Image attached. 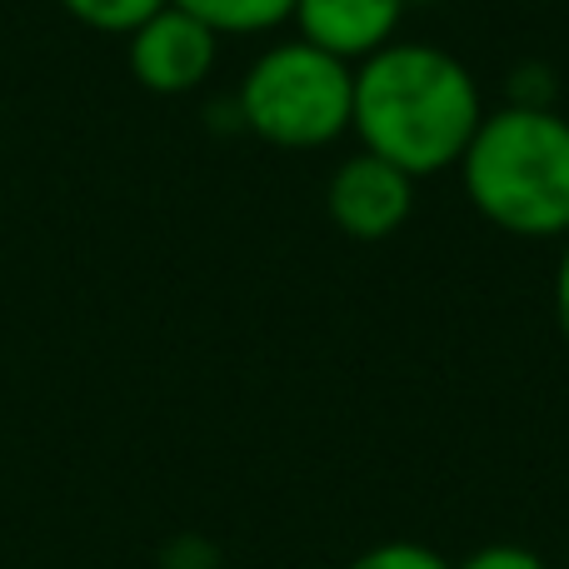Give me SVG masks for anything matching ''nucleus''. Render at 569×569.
Instances as JSON below:
<instances>
[{
  "instance_id": "f257e3e1",
  "label": "nucleus",
  "mask_w": 569,
  "mask_h": 569,
  "mask_svg": "<svg viewBox=\"0 0 569 569\" xmlns=\"http://www.w3.org/2000/svg\"><path fill=\"white\" fill-rule=\"evenodd\" d=\"M485 100L470 66L430 40H390L355 66L350 130L360 150L400 166L410 180L460 166Z\"/></svg>"
},
{
  "instance_id": "f03ea898",
  "label": "nucleus",
  "mask_w": 569,
  "mask_h": 569,
  "mask_svg": "<svg viewBox=\"0 0 569 569\" xmlns=\"http://www.w3.org/2000/svg\"><path fill=\"white\" fill-rule=\"evenodd\" d=\"M475 216L520 240L569 236V120L550 106L485 110L460 156Z\"/></svg>"
},
{
  "instance_id": "7ed1b4c3",
  "label": "nucleus",
  "mask_w": 569,
  "mask_h": 569,
  "mask_svg": "<svg viewBox=\"0 0 569 569\" xmlns=\"http://www.w3.org/2000/svg\"><path fill=\"white\" fill-rule=\"evenodd\" d=\"M240 126L256 130L266 146L320 150L350 130L355 110V66L325 56L310 40H280L240 80Z\"/></svg>"
},
{
  "instance_id": "20e7f679",
  "label": "nucleus",
  "mask_w": 569,
  "mask_h": 569,
  "mask_svg": "<svg viewBox=\"0 0 569 569\" xmlns=\"http://www.w3.org/2000/svg\"><path fill=\"white\" fill-rule=\"evenodd\" d=\"M126 40H130V76L150 96H190L196 86L210 80L220 56V36L180 6L156 10Z\"/></svg>"
},
{
  "instance_id": "39448f33",
  "label": "nucleus",
  "mask_w": 569,
  "mask_h": 569,
  "mask_svg": "<svg viewBox=\"0 0 569 569\" xmlns=\"http://www.w3.org/2000/svg\"><path fill=\"white\" fill-rule=\"evenodd\" d=\"M325 210L350 240H390L415 210V180L390 160L360 150L330 176Z\"/></svg>"
},
{
  "instance_id": "423d86ee",
  "label": "nucleus",
  "mask_w": 569,
  "mask_h": 569,
  "mask_svg": "<svg viewBox=\"0 0 569 569\" xmlns=\"http://www.w3.org/2000/svg\"><path fill=\"white\" fill-rule=\"evenodd\" d=\"M410 0H295V30L300 40L320 46L325 56H340L360 66L380 46H390Z\"/></svg>"
},
{
  "instance_id": "0eeeda50",
  "label": "nucleus",
  "mask_w": 569,
  "mask_h": 569,
  "mask_svg": "<svg viewBox=\"0 0 569 569\" xmlns=\"http://www.w3.org/2000/svg\"><path fill=\"white\" fill-rule=\"evenodd\" d=\"M206 20L216 36H266L295 16V0H170Z\"/></svg>"
},
{
  "instance_id": "6e6552de",
  "label": "nucleus",
  "mask_w": 569,
  "mask_h": 569,
  "mask_svg": "<svg viewBox=\"0 0 569 569\" xmlns=\"http://www.w3.org/2000/svg\"><path fill=\"white\" fill-rule=\"evenodd\" d=\"M170 0H60L70 20L100 30V36H130L136 26H146L156 10H166Z\"/></svg>"
},
{
  "instance_id": "1a4fd4ad",
  "label": "nucleus",
  "mask_w": 569,
  "mask_h": 569,
  "mask_svg": "<svg viewBox=\"0 0 569 569\" xmlns=\"http://www.w3.org/2000/svg\"><path fill=\"white\" fill-rule=\"evenodd\" d=\"M345 569H455V565L420 540H385V545H370L365 555H355Z\"/></svg>"
},
{
  "instance_id": "9d476101",
  "label": "nucleus",
  "mask_w": 569,
  "mask_h": 569,
  "mask_svg": "<svg viewBox=\"0 0 569 569\" xmlns=\"http://www.w3.org/2000/svg\"><path fill=\"white\" fill-rule=\"evenodd\" d=\"M455 569H550L535 550H525V545H480V550H470Z\"/></svg>"
},
{
  "instance_id": "9b49d317",
  "label": "nucleus",
  "mask_w": 569,
  "mask_h": 569,
  "mask_svg": "<svg viewBox=\"0 0 569 569\" xmlns=\"http://www.w3.org/2000/svg\"><path fill=\"white\" fill-rule=\"evenodd\" d=\"M555 325H560V335L569 345V236L560 250V266H555Z\"/></svg>"
}]
</instances>
